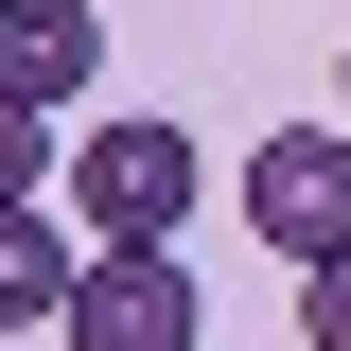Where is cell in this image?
I'll return each mask as SVG.
<instances>
[{
    "instance_id": "7a4b0ae2",
    "label": "cell",
    "mask_w": 351,
    "mask_h": 351,
    "mask_svg": "<svg viewBox=\"0 0 351 351\" xmlns=\"http://www.w3.org/2000/svg\"><path fill=\"white\" fill-rule=\"evenodd\" d=\"M71 351H193L211 334V281L176 246H88V281H71V316H53Z\"/></svg>"
},
{
    "instance_id": "3957f363",
    "label": "cell",
    "mask_w": 351,
    "mask_h": 351,
    "mask_svg": "<svg viewBox=\"0 0 351 351\" xmlns=\"http://www.w3.org/2000/svg\"><path fill=\"white\" fill-rule=\"evenodd\" d=\"M246 228H263L281 263H334V246H351V123L246 141Z\"/></svg>"
},
{
    "instance_id": "5b68a950",
    "label": "cell",
    "mask_w": 351,
    "mask_h": 351,
    "mask_svg": "<svg viewBox=\"0 0 351 351\" xmlns=\"http://www.w3.org/2000/svg\"><path fill=\"white\" fill-rule=\"evenodd\" d=\"M71 281H88V263H71V211H53V193H36V211H0V334H53Z\"/></svg>"
},
{
    "instance_id": "6da1fadb",
    "label": "cell",
    "mask_w": 351,
    "mask_h": 351,
    "mask_svg": "<svg viewBox=\"0 0 351 351\" xmlns=\"http://www.w3.org/2000/svg\"><path fill=\"white\" fill-rule=\"evenodd\" d=\"M193 193H211V141L193 123H88L71 141V228L88 246H176Z\"/></svg>"
},
{
    "instance_id": "277c9868",
    "label": "cell",
    "mask_w": 351,
    "mask_h": 351,
    "mask_svg": "<svg viewBox=\"0 0 351 351\" xmlns=\"http://www.w3.org/2000/svg\"><path fill=\"white\" fill-rule=\"evenodd\" d=\"M88 71H106V18L88 0H0V106H36V123H71Z\"/></svg>"
},
{
    "instance_id": "ba28073f",
    "label": "cell",
    "mask_w": 351,
    "mask_h": 351,
    "mask_svg": "<svg viewBox=\"0 0 351 351\" xmlns=\"http://www.w3.org/2000/svg\"><path fill=\"white\" fill-rule=\"evenodd\" d=\"M334 106H351V53H334Z\"/></svg>"
},
{
    "instance_id": "8992f818",
    "label": "cell",
    "mask_w": 351,
    "mask_h": 351,
    "mask_svg": "<svg viewBox=\"0 0 351 351\" xmlns=\"http://www.w3.org/2000/svg\"><path fill=\"white\" fill-rule=\"evenodd\" d=\"M36 193H53V123H36V106H0V211H36Z\"/></svg>"
},
{
    "instance_id": "52a82bcc",
    "label": "cell",
    "mask_w": 351,
    "mask_h": 351,
    "mask_svg": "<svg viewBox=\"0 0 351 351\" xmlns=\"http://www.w3.org/2000/svg\"><path fill=\"white\" fill-rule=\"evenodd\" d=\"M299 334H316V351H351V246H334V263H299Z\"/></svg>"
}]
</instances>
